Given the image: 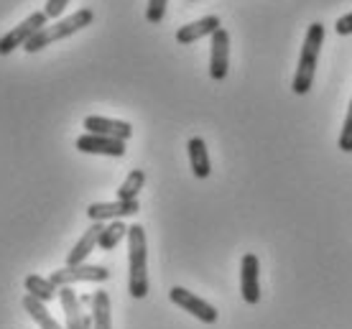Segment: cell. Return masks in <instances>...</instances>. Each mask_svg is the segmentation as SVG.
<instances>
[{
	"mask_svg": "<svg viewBox=\"0 0 352 329\" xmlns=\"http://www.w3.org/2000/svg\"><path fill=\"white\" fill-rule=\"evenodd\" d=\"M21 306L26 309L28 317H31V319H34L36 324H38V327H41V329H67V327H62L59 321L54 319L52 312L46 309V304H44V302H38L36 296L26 294V296H23V299H21Z\"/></svg>",
	"mask_w": 352,
	"mask_h": 329,
	"instance_id": "9a60e30c",
	"label": "cell"
},
{
	"mask_svg": "<svg viewBox=\"0 0 352 329\" xmlns=\"http://www.w3.org/2000/svg\"><path fill=\"white\" fill-rule=\"evenodd\" d=\"M77 151L80 153H97V156H115L120 159L125 156V141H118V138H107V135H95V133H85L77 138Z\"/></svg>",
	"mask_w": 352,
	"mask_h": 329,
	"instance_id": "9c48e42d",
	"label": "cell"
},
{
	"mask_svg": "<svg viewBox=\"0 0 352 329\" xmlns=\"http://www.w3.org/2000/svg\"><path fill=\"white\" fill-rule=\"evenodd\" d=\"M322 44H324V26H322V23H311V26L307 28V38H304L301 56H299V69L294 74V84H291V89H294L296 95H307L309 89H311Z\"/></svg>",
	"mask_w": 352,
	"mask_h": 329,
	"instance_id": "7a4b0ae2",
	"label": "cell"
},
{
	"mask_svg": "<svg viewBox=\"0 0 352 329\" xmlns=\"http://www.w3.org/2000/svg\"><path fill=\"white\" fill-rule=\"evenodd\" d=\"M46 13L44 10H38V13H31V16L23 21V23H18L13 31H8V34L0 38V56H8L10 52H16L18 46H26L31 38H34L41 28L46 26Z\"/></svg>",
	"mask_w": 352,
	"mask_h": 329,
	"instance_id": "5b68a950",
	"label": "cell"
},
{
	"mask_svg": "<svg viewBox=\"0 0 352 329\" xmlns=\"http://www.w3.org/2000/svg\"><path fill=\"white\" fill-rule=\"evenodd\" d=\"M143 184H146V171L133 169L131 174H128V179L120 184V189H118V199H123V202H133V199H138Z\"/></svg>",
	"mask_w": 352,
	"mask_h": 329,
	"instance_id": "d6986e66",
	"label": "cell"
},
{
	"mask_svg": "<svg viewBox=\"0 0 352 329\" xmlns=\"http://www.w3.org/2000/svg\"><path fill=\"white\" fill-rule=\"evenodd\" d=\"M107 278H110V271L105 266H87V263H82V266H64L59 271H54L49 281L56 288H62V286L74 284H102Z\"/></svg>",
	"mask_w": 352,
	"mask_h": 329,
	"instance_id": "277c9868",
	"label": "cell"
},
{
	"mask_svg": "<svg viewBox=\"0 0 352 329\" xmlns=\"http://www.w3.org/2000/svg\"><path fill=\"white\" fill-rule=\"evenodd\" d=\"M128 291L133 299L148 294V250L141 225L128 227Z\"/></svg>",
	"mask_w": 352,
	"mask_h": 329,
	"instance_id": "6da1fadb",
	"label": "cell"
},
{
	"mask_svg": "<svg viewBox=\"0 0 352 329\" xmlns=\"http://www.w3.org/2000/svg\"><path fill=\"white\" fill-rule=\"evenodd\" d=\"M168 299H171V304H176L179 309L189 312L192 317H197L199 321H204V324H214L217 317H220L217 309H214L210 302H204V299H199L197 294L186 291V288H182V286H174V288L168 291Z\"/></svg>",
	"mask_w": 352,
	"mask_h": 329,
	"instance_id": "8992f818",
	"label": "cell"
},
{
	"mask_svg": "<svg viewBox=\"0 0 352 329\" xmlns=\"http://www.w3.org/2000/svg\"><path fill=\"white\" fill-rule=\"evenodd\" d=\"M168 0H148V8H146V21L148 23H161L166 16Z\"/></svg>",
	"mask_w": 352,
	"mask_h": 329,
	"instance_id": "7402d4cb",
	"label": "cell"
},
{
	"mask_svg": "<svg viewBox=\"0 0 352 329\" xmlns=\"http://www.w3.org/2000/svg\"><path fill=\"white\" fill-rule=\"evenodd\" d=\"M59 302H62L64 317H67V329H92V317L82 314L80 296L72 286H62L59 288Z\"/></svg>",
	"mask_w": 352,
	"mask_h": 329,
	"instance_id": "7c38bea8",
	"label": "cell"
},
{
	"mask_svg": "<svg viewBox=\"0 0 352 329\" xmlns=\"http://www.w3.org/2000/svg\"><path fill=\"white\" fill-rule=\"evenodd\" d=\"M230 69V34L225 28H217L212 34V56H210V77L222 82Z\"/></svg>",
	"mask_w": 352,
	"mask_h": 329,
	"instance_id": "52a82bcc",
	"label": "cell"
},
{
	"mask_svg": "<svg viewBox=\"0 0 352 329\" xmlns=\"http://www.w3.org/2000/svg\"><path fill=\"white\" fill-rule=\"evenodd\" d=\"M220 26V18L217 16H204L199 18V21H194V23H186V26H182L179 31H176V41L179 44H194V41H199V38H204V36H212Z\"/></svg>",
	"mask_w": 352,
	"mask_h": 329,
	"instance_id": "5bb4252c",
	"label": "cell"
},
{
	"mask_svg": "<svg viewBox=\"0 0 352 329\" xmlns=\"http://www.w3.org/2000/svg\"><path fill=\"white\" fill-rule=\"evenodd\" d=\"M23 288H26V294L36 296L38 302H54L56 296H59V288L49 281V278L38 276V273H31V276H26V281H23Z\"/></svg>",
	"mask_w": 352,
	"mask_h": 329,
	"instance_id": "e0dca14e",
	"label": "cell"
},
{
	"mask_svg": "<svg viewBox=\"0 0 352 329\" xmlns=\"http://www.w3.org/2000/svg\"><path fill=\"white\" fill-rule=\"evenodd\" d=\"M335 31L340 36H350L352 34V13H347V16H342L340 21L335 23Z\"/></svg>",
	"mask_w": 352,
	"mask_h": 329,
	"instance_id": "cb8c5ba5",
	"label": "cell"
},
{
	"mask_svg": "<svg viewBox=\"0 0 352 329\" xmlns=\"http://www.w3.org/2000/svg\"><path fill=\"white\" fill-rule=\"evenodd\" d=\"M141 205L138 199L133 202H123V199H115V202H95L87 207V217L92 223H105V220H123V217H133L138 214Z\"/></svg>",
	"mask_w": 352,
	"mask_h": 329,
	"instance_id": "ba28073f",
	"label": "cell"
},
{
	"mask_svg": "<svg viewBox=\"0 0 352 329\" xmlns=\"http://www.w3.org/2000/svg\"><path fill=\"white\" fill-rule=\"evenodd\" d=\"M92 329H113L110 321V296L107 291H95L92 294Z\"/></svg>",
	"mask_w": 352,
	"mask_h": 329,
	"instance_id": "ac0fdd59",
	"label": "cell"
},
{
	"mask_svg": "<svg viewBox=\"0 0 352 329\" xmlns=\"http://www.w3.org/2000/svg\"><path fill=\"white\" fill-rule=\"evenodd\" d=\"M85 131L95 135H107V138H118V141H128L133 135V125L125 120H113V117L102 115H87L85 117Z\"/></svg>",
	"mask_w": 352,
	"mask_h": 329,
	"instance_id": "30bf717a",
	"label": "cell"
},
{
	"mask_svg": "<svg viewBox=\"0 0 352 329\" xmlns=\"http://www.w3.org/2000/svg\"><path fill=\"white\" fill-rule=\"evenodd\" d=\"M258 256L245 253L240 260V294L248 304L261 302V284H258Z\"/></svg>",
	"mask_w": 352,
	"mask_h": 329,
	"instance_id": "8fae6325",
	"label": "cell"
},
{
	"mask_svg": "<svg viewBox=\"0 0 352 329\" xmlns=\"http://www.w3.org/2000/svg\"><path fill=\"white\" fill-rule=\"evenodd\" d=\"M337 146H340V151L352 153V102H350V110H347V117H344L342 133H340Z\"/></svg>",
	"mask_w": 352,
	"mask_h": 329,
	"instance_id": "44dd1931",
	"label": "cell"
},
{
	"mask_svg": "<svg viewBox=\"0 0 352 329\" xmlns=\"http://www.w3.org/2000/svg\"><path fill=\"white\" fill-rule=\"evenodd\" d=\"M67 3L69 0H46V8H44L46 18H59L64 13V8H67Z\"/></svg>",
	"mask_w": 352,
	"mask_h": 329,
	"instance_id": "603a6c76",
	"label": "cell"
},
{
	"mask_svg": "<svg viewBox=\"0 0 352 329\" xmlns=\"http://www.w3.org/2000/svg\"><path fill=\"white\" fill-rule=\"evenodd\" d=\"M92 21H95V13H92L89 8H82V10H77V13H72V16L52 23V26L46 23V26L41 28L23 49H26L28 54L41 52L44 46L54 44V41H59V38H67V36H72V34H77V31H82V28H87Z\"/></svg>",
	"mask_w": 352,
	"mask_h": 329,
	"instance_id": "3957f363",
	"label": "cell"
},
{
	"mask_svg": "<svg viewBox=\"0 0 352 329\" xmlns=\"http://www.w3.org/2000/svg\"><path fill=\"white\" fill-rule=\"evenodd\" d=\"M186 151H189V163H192V171L197 179H207L210 177V153H207V143L202 138H192L186 143Z\"/></svg>",
	"mask_w": 352,
	"mask_h": 329,
	"instance_id": "2e32d148",
	"label": "cell"
},
{
	"mask_svg": "<svg viewBox=\"0 0 352 329\" xmlns=\"http://www.w3.org/2000/svg\"><path fill=\"white\" fill-rule=\"evenodd\" d=\"M102 230H105V225H102V223H92V225H89L87 232H85L80 240H77V245L69 250V256H67V266H82V263L89 258V253L97 248V242H100V235H102Z\"/></svg>",
	"mask_w": 352,
	"mask_h": 329,
	"instance_id": "4fadbf2b",
	"label": "cell"
},
{
	"mask_svg": "<svg viewBox=\"0 0 352 329\" xmlns=\"http://www.w3.org/2000/svg\"><path fill=\"white\" fill-rule=\"evenodd\" d=\"M123 238H128V225H123V220H113L110 225H105L97 245H100V250H113L115 245H120Z\"/></svg>",
	"mask_w": 352,
	"mask_h": 329,
	"instance_id": "ffe728a7",
	"label": "cell"
}]
</instances>
